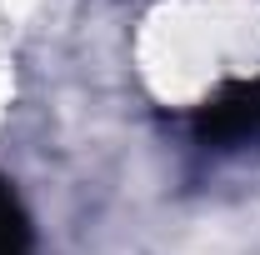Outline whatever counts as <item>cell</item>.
<instances>
[{
    "instance_id": "2",
    "label": "cell",
    "mask_w": 260,
    "mask_h": 255,
    "mask_svg": "<svg viewBox=\"0 0 260 255\" xmlns=\"http://www.w3.org/2000/svg\"><path fill=\"white\" fill-rule=\"evenodd\" d=\"M0 255H30V220L5 175H0Z\"/></svg>"
},
{
    "instance_id": "1",
    "label": "cell",
    "mask_w": 260,
    "mask_h": 255,
    "mask_svg": "<svg viewBox=\"0 0 260 255\" xmlns=\"http://www.w3.org/2000/svg\"><path fill=\"white\" fill-rule=\"evenodd\" d=\"M195 130L210 145H230V140L260 135V75L255 80H230L225 90H215L195 110Z\"/></svg>"
}]
</instances>
